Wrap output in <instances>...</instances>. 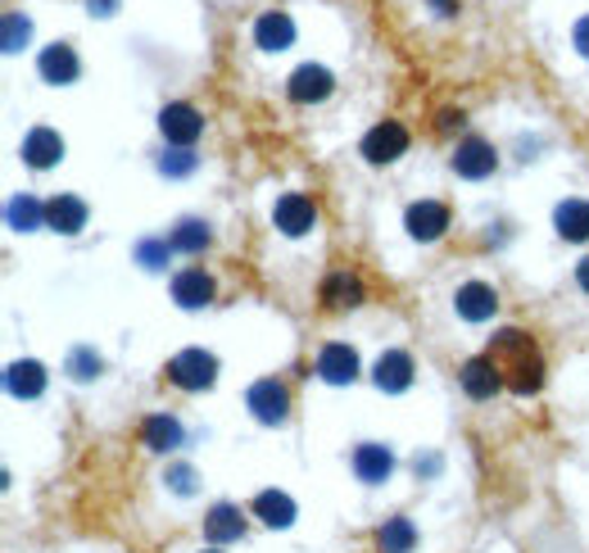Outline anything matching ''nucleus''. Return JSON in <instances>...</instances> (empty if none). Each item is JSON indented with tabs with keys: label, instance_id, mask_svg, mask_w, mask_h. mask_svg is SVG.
<instances>
[{
	"label": "nucleus",
	"instance_id": "nucleus-31",
	"mask_svg": "<svg viewBox=\"0 0 589 553\" xmlns=\"http://www.w3.org/2000/svg\"><path fill=\"white\" fill-rule=\"evenodd\" d=\"M195 168H200V155H195V150L173 145V150H164V155H159V173L164 177H190Z\"/></svg>",
	"mask_w": 589,
	"mask_h": 553
},
{
	"label": "nucleus",
	"instance_id": "nucleus-6",
	"mask_svg": "<svg viewBox=\"0 0 589 553\" xmlns=\"http://www.w3.org/2000/svg\"><path fill=\"white\" fill-rule=\"evenodd\" d=\"M450 168H454L463 182H485V177H495V168H499V150L489 145L485 136H463V141L454 145Z\"/></svg>",
	"mask_w": 589,
	"mask_h": 553
},
{
	"label": "nucleus",
	"instance_id": "nucleus-24",
	"mask_svg": "<svg viewBox=\"0 0 589 553\" xmlns=\"http://www.w3.org/2000/svg\"><path fill=\"white\" fill-rule=\"evenodd\" d=\"M45 368L37 363V359H14L10 368H6V390L14 395V399H41L45 395Z\"/></svg>",
	"mask_w": 589,
	"mask_h": 553
},
{
	"label": "nucleus",
	"instance_id": "nucleus-23",
	"mask_svg": "<svg viewBox=\"0 0 589 553\" xmlns=\"http://www.w3.org/2000/svg\"><path fill=\"white\" fill-rule=\"evenodd\" d=\"M250 513H255L264 526H272V531H286V526H294V518H300V509H294V499H290L286 490H259L255 504H250Z\"/></svg>",
	"mask_w": 589,
	"mask_h": 553
},
{
	"label": "nucleus",
	"instance_id": "nucleus-1",
	"mask_svg": "<svg viewBox=\"0 0 589 553\" xmlns=\"http://www.w3.org/2000/svg\"><path fill=\"white\" fill-rule=\"evenodd\" d=\"M489 359L499 363L504 372V386L513 395H535L539 386H545V359H539L535 340L521 331V327H499L495 336H489Z\"/></svg>",
	"mask_w": 589,
	"mask_h": 553
},
{
	"label": "nucleus",
	"instance_id": "nucleus-39",
	"mask_svg": "<svg viewBox=\"0 0 589 553\" xmlns=\"http://www.w3.org/2000/svg\"><path fill=\"white\" fill-rule=\"evenodd\" d=\"M576 286H580V290L589 295V255H585V259L576 264Z\"/></svg>",
	"mask_w": 589,
	"mask_h": 553
},
{
	"label": "nucleus",
	"instance_id": "nucleus-27",
	"mask_svg": "<svg viewBox=\"0 0 589 553\" xmlns=\"http://www.w3.org/2000/svg\"><path fill=\"white\" fill-rule=\"evenodd\" d=\"M168 240H173L177 255H205V249L214 245V227H209L205 218H182V223L168 232Z\"/></svg>",
	"mask_w": 589,
	"mask_h": 553
},
{
	"label": "nucleus",
	"instance_id": "nucleus-5",
	"mask_svg": "<svg viewBox=\"0 0 589 553\" xmlns=\"http://www.w3.org/2000/svg\"><path fill=\"white\" fill-rule=\"evenodd\" d=\"M272 227H277L281 236H290V240L309 236V232L318 227V205H313V195H304V191L277 195V205H272Z\"/></svg>",
	"mask_w": 589,
	"mask_h": 553
},
{
	"label": "nucleus",
	"instance_id": "nucleus-29",
	"mask_svg": "<svg viewBox=\"0 0 589 553\" xmlns=\"http://www.w3.org/2000/svg\"><path fill=\"white\" fill-rule=\"evenodd\" d=\"M173 255H177V249H173L168 236H145V240H136V249H132V259H136L145 273H164Z\"/></svg>",
	"mask_w": 589,
	"mask_h": 553
},
{
	"label": "nucleus",
	"instance_id": "nucleus-14",
	"mask_svg": "<svg viewBox=\"0 0 589 553\" xmlns=\"http://www.w3.org/2000/svg\"><path fill=\"white\" fill-rule=\"evenodd\" d=\"M37 73H41V82H51V86H73L82 78V60H78V50L69 41H55V45H45L37 55Z\"/></svg>",
	"mask_w": 589,
	"mask_h": 553
},
{
	"label": "nucleus",
	"instance_id": "nucleus-8",
	"mask_svg": "<svg viewBox=\"0 0 589 553\" xmlns=\"http://www.w3.org/2000/svg\"><path fill=\"white\" fill-rule=\"evenodd\" d=\"M313 372L327 381V386H354L359 381V349L345 345V340H327L313 359Z\"/></svg>",
	"mask_w": 589,
	"mask_h": 553
},
{
	"label": "nucleus",
	"instance_id": "nucleus-26",
	"mask_svg": "<svg viewBox=\"0 0 589 553\" xmlns=\"http://www.w3.org/2000/svg\"><path fill=\"white\" fill-rule=\"evenodd\" d=\"M372 540H376V553H413L417 549V526H413V518L395 513V518H385L376 526Z\"/></svg>",
	"mask_w": 589,
	"mask_h": 553
},
{
	"label": "nucleus",
	"instance_id": "nucleus-37",
	"mask_svg": "<svg viewBox=\"0 0 589 553\" xmlns=\"http://www.w3.org/2000/svg\"><path fill=\"white\" fill-rule=\"evenodd\" d=\"M426 6H431L440 19H454V14H458V0H426Z\"/></svg>",
	"mask_w": 589,
	"mask_h": 553
},
{
	"label": "nucleus",
	"instance_id": "nucleus-28",
	"mask_svg": "<svg viewBox=\"0 0 589 553\" xmlns=\"http://www.w3.org/2000/svg\"><path fill=\"white\" fill-rule=\"evenodd\" d=\"M6 227L10 232H37V227H45V205L37 195H14L10 205H6Z\"/></svg>",
	"mask_w": 589,
	"mask_h": 553
},
{
	"label": "nucleus",
	"instance_id": "nucleus-3",
	"mask_svg": "<svg viewBox=\"0 0 589 553\" xmlns=\"http://www.w3.org/2000/svg\"><path fill=\"white\" fill-rule=\"evenodd\" d=\"M245 409H250V418L259 427H281L290 418V390H286V381L259 377L250 390H245Z\"/></svg>",
	"mask_w": 589,
	"mask_h": 553
},
{
	"label": "nucleus",
	"instance_id": "nucleus-16",
	"mask_svg": "<svg viewBox=\"0 0 589 553\" xmlns=\"http://www.w3.org/2000/svg\"><path fill=\"white\" fill-rule=\"evenodd\" d=\"M318 299H322V309H359L363 299H368V286H363V277H354L350 268H335V273L322 277Z\"/></svg>",
	"mask_w": 589,
	"mask_h": 553
},
{
	"label": "nucleus",
	"instance_id": "nucleus-18",
	"mask_svg": "<svg viewBox=\"0 0 589 553\" xmlns=\"http://www.w3.org/2000/svg\"><path fill=\"white\" fill-rule=\"evenodd\" d=\"M245 531H250V518L240 513V504H227V499H218V504L205 513V540L218 544V549L245 540Z\"/></svg>",
	"mask_w": 589,
	"mask_h": 553
},
{
	"label": "nucleus",
	"instance_id": "nucleus-15",
	"mask_svg": "<svg viewBox=\"0 0 589 553\" xmlns=\"http://www.w3.org/2000/svg\"><path fill=\"white\" fill-rule=\"evenodd\" d=\"M168 290H173V305L177 309H209L214 295H218V281L205 268H182Z\"/></svg>",
	"mask_w": 589,
	"mask_h": 553
},
{
	"label": "nucleus",
	"instance_id": "nucleus-25",
	"mask_svg": "<svg viewBox=\"0 0 589 553\" xmlns=\"http://www.w3.org/2000/svg\"><path fill=\"white\" fill-rule=\"evenodd\" d=\"M554 232L571 245H585L589 240V199H562V205L554 209Z\"/></svg>",
	"mask_w": 589,
	"mask_h": 553
},
{
	"label": "nucleus",
	"instance_id": "nucleus-4",
	"mask_svg": "<svg viewBox=\"0 0 589 553\" xmlns=\"http://www.w3.org/2000/svg\"><path fill=\"white\" fill-rule=\"evenodd\" d=\"M409 127L400 123V119H381L376 127H368V136H363V145H359V155L368 160V164H395V160H404L409 155Z\"/></svg>",
	"mask_w": 589,
	"mask_h": 553
},
{
	"label": "nucleus",
	"instance_id": "nucleus-40",
	"mask_svg": "<svg viewBox=\"0 0 589 553\" xmlns=\"http://www.w3.org/2000/svg\"><path fill=\"white\" fill-rule=\"evenodd\" d=\"M200 553H227V549H218V544H209V549H200Z\"/></svg>",
	"mask_w": 589,
	"mask_h": 553
},
{
	"label": "nucleus",
	"instance_id": "nucleus-20",
	"mask_svg": "<svg viewBox=\"0 0 589 553\" xmlns=\"http://www.w3.org/2000/svg\"><path fill=\"white\" fill-rule=\"evenodd\" d=\"M141 444L155 449V454H177V449L186 444V427L173 413H151L141 422Z\"/></svg>",
	"mask_w": 589,
	"mask_h": 553
},
{
	"label": "nucleus",
	"instance_id": "nucleus-17",
	"mask_svg": "<svg viewBox=\"0 0 589 553\" xmlns=\"http://www.w3.org/2000/svg\"><path fill=\"white\" fill-rule=\"evenodd\" d=\"M458 386H463L467 399H495L504 390V372L489 355H476V359H467L458 368Z\"/></svg>",
	"mask_w": 589,
	"mask_h": 553
},
{
	"label": "nucleus",
	"instance_id": "nucleus-33",
	"mask_svg": "<svg viewBox=\"0 0 589 553\" xmlns=\"http://www.w3.org/2000/svg\"><path fill=\"white\" fill-rule=\"evenodd\" d=\"M177 494H195V472L190 468H168V477H164Z\"/></svg>",
	"mask_w": 589,
	"mask_h": 553
},
{
	"label": "nucleus",
	"instance_id": "nucleus-34",
	"mask_svg": "<svg viewBox=\"0 0 589 553\" xmlns=\"http://www.w3.org/2000/svg\"><path fill=\"white\" fill-rule=\"evenodd\" d=\"M571 45L580 50V60L589 64V14H585V19H576V28H571Z\"/></svg>",
	"mask_w": 589,
	"mask_h": 553
},
{
	"label": "nucleus",
	"instance_id": "nucleus-36",
	"mask_svg": "<svg viewBox=\"0 0 589 553\" xmlns=\"http://www.w3.org/2000/svg\"><path fill=\"white\" fill-rule=\"evenodd\" d=\"M440 468H445V459H440V454H426V459L417 454V477H435Z\"/></svg>",
	"mask_w": 589,
	"mask_h": 553
},
{
	"label": "nucleus",
	"instance_id": "nucleus-9",
	"mask_svg": "<svg viewBox=\"0 0 589 553\" xmlns=\"http://www.w3.org/2000/svg\"><path fill=\"white\" fill-rule=\"evenodd\" d=\"M159 132H164V141H168V145L190 150L195 141L205 136V114L195 110V105H186V100H173V105H164V110H159Z\"/></svg>",
	"mask_w": 589,
	"mask_h": 553
},
{
	"label": "nucleus",
	"instance_id": "nucleus-13",
	"mask_svg": "<svg viewBox=\"0 0 589 553\" xmlns=\"http://www.w3.org/2000/svg\"><path fill=\"white\" fill-rule=\"evenodd\" d=\"M454 314L463 322H489L499 314V290L489 286V281H463L454 290Z\"/></svg>",
	"mask_w": 589,
	"mask_h": 553
},
{
	"label": "nucleus",
	"instance_id": "nucleus-22",
	"mask_svg": "<svg viewBox=\"0 0 589 553\" xmlns=\"http://www.w3.org/2000/svg\"><path fill=\"white\" fill-rule=\"evenodd\" d=\"M255 45L268 50V55H281V50L294 45V19L286 10H264L255 19Z\"/></svg>",
	"mask_w": 589,
	"mask_h": 553
},
{
	"label": "nucleus",
	"instance_id": "nucleus-10",
	"mask_svg": "<svg viewBox=\"0 0 589 553\" xmlns=\"http://www.w3.org/2000/svg\"><path fill=\"white\" fill-rule=\"evenodd\" d=\"M331 91H335V73L327 64H300L286 78V95L294 105H322V100H331Z\"/></svg>",
	"mask_w": 589,
	"mask_h": 553
},
{
	"label": "nucleus",
	"instance_id": "nucleus-30",
	"mask_svg": "<svg viewBox=\"0 0 589 553\" xmlns=\"http://www.w3.org/2000/svg\"><path fill=\"white\" fill-rule=\"evenodd\" d=\"M64 372L73 377V381H95L105 372V359L95 355L91 345H78V349H69V359H64Z\"/></svg>",
	"mask_w": 589,
	"mask_h": 553
},
{
	"label": "nucleus",
	"instance_id": "nucleus-12",
	"mask_svg": "<svg viewBox=\"0 0 589 553\" xmlns=\"http://www.w3.org/2000/svg\"><path fill=\"white\" fill-rule=\"evenodd\" d=\"M350 468L363 485H385L390 477H395V449L381 444V440H363L350 454Z\"/></svg>",
	"mask_w": 589,
	"mask_h": 553
},
{
	"label": "nucleus",
	"instance_id": "nucleus-35",
	"mask_svg": "<svg viewBox=\"0 0 589 553\" xmlns=\"http://www.w3.org/2000/svg\"><path fill=\"white\" fill-rule=\"evenodd\" d=\"M463 119H467L463 110H440V114H435V127H440V132H454V127H463Z\"/></svg>",
	"mask_w": 589,
	"mask_h": 553
},
{
	"label": "nucleus",
	"instance_id": "nucleus-32",
	"mask_svg": "<svg viewBox=\"0 0 589 553\" xmlns=\"http://www.w3.org/2000/svg\"><path fill=\"white\" fill-rule=\"evenodd\" d=\"M28 37H32V19L19 14V10H10V14H6V28H0V45H6L10 55H14V50L28 45Z\"/></svg>",
	"mask_w": 589,
	"mask_h": 553
},
{
	"label": "nucleus",
	"instance_id": "nucleus-19",
	"mask_svg": "<svg viewBox=\"0 0 589 553\" xmlns=\"http://www.w3.org/2000/svg\"><path fill=\"white\" fill-rule=\"evenodd\" d=\"M413 377H417V368H413V355H409V349H385V355L376 359V368H372V381H376V390H385V395H404V390L413 386Z\"/></svg>",
	"mask_w": 589,
	"mask_h": 553
},
{
	"label": "nucleus",
	"instance_id": "nucleus-7",
	"mask_svg": "<svg viewBox=\"0 0 589 553\" xmlns=\"http://www.w3.org/2000/svg\"><path fill=\"white\" fill-rule=\"evenodd\" d=\"M450 227H454V214H450L445 199H413V205L404 209V232L413 240H422V245L440 240Z\"/></svg>",
	"mask_w": 589,
	"mask_h": 553
},
{
	"label": "nucleus",
	"instance_id": "nucleus-2",
	"mask_svg": "<svg viewBox=\"0 0 589 553\" xmlns=\"http://www.w3.org/2000/svg\"><path fill=\"white\" fill-rule=\"evenodd\" d=\"M164 377L177 386V390H209L214 381H218V359L209 355V349H200V345H190V349H182V355H173L168 363H164Z\"/></svg>",
	"mask_w": 589,
	"mask_h": 553
},
{
	"label": "nucleus",
	"instance_id": "nucleus-38",
	"mask_svg": "<svg viewBox=\"0 0 589 553\" xmlns=\"http://www.w3.org/2000/svg\"><path fill=\"white\" fill-rule=\"evenodd\" d=\"M86 10H91V14H101V19H110V14L118 10V0H86Z\"/></svg>",
	"mask_w": 589,
	"mask_h": 553
},
{
	"label": "nucleus",
	"instance_id": "nucleus-21",
	"mask_svg": "<svg viewBox=\"0 0 589 553\" xmlns=\"http://www.w3.org/2000/svg\"><path fill=\"white\" fill-rule=\"evenodd\" d=\"M86 218H91V209H86V199H78V195L60 191L55 199H45V227L60 232V236H78L86 227Z\"/></svg>",
	"mask_w": 589,
	"mask_h": 553
},
{
	"label": "nucleus",
	"instance_id": "nucleus-11",
	"mask_svg": "<svg viewBox=\"0 0 589 553\" xmlns=\"http://www.w3.org/2000/svg\"><path fill=\"white\" fill-rule=\"evenodd\" d=\"M19 160H23L28 168H37V173L55 168V164L64 160V136H60L55 127H45V123L28 127V136L19 141Z\"/></svg>",
	"mask_w": 589,
	"mask_h": 553
}]
</instances>
